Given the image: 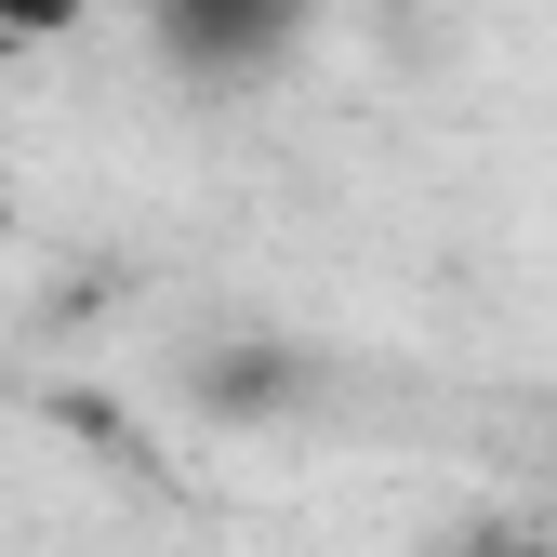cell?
I'll return each instance as SVG.
<instances>
[{
  "label": "cell",
  "instance_id": "obj_1",
  "mask_svg": "<svg viewBox=\"0 0 557 557\" xmlns=\"http://www.w3.org/2000/svg\"><path fill=\"white\" fill-rule=\"evenodd\" d=\"M293 14H306V0H160V27H173L199 66H252V53H278V40H293Z\"/></svg>",
  "mask_w": 557,
  "mask_h": 557
},
{
  "label": "cell",
  "instance_id": "obj_2",
  "mask_svg": "<svg viewBox=\"0 0 557 557\" xmlns=\"http://www.w3.org/2000/svg\"><path fill=\"white\" fill-rule=\"evenodd\" d=\"M451 557H557V531H518V518H492V531H465Z\"/></svg>",
  "mask_w": 557,
  "mask_h": 557
},
{
  "label": "cell",
  "instance_id": "obj_3",
  "mask_svg": "<svg viewBox=\"0 0 557 557\" xmlns=\"http://www.w3.org/2000/svg\"><path fill=\"white\" fill-rule=\"evenodd\" d=\"M53 27H81V0H0V40H53Z\"/></svg>",
  "mask_w": 557,
  "mask_h": 557
},
{
  "label": "cell",
  "instance_id": "obj_4",
  "mask_svg": "<svg viewBox=\"0 0 557 557\" xmlns=\"http://www.w3.org/2000/svg\"><path fill=\"white\" fill-rule=\"evenodd\" d=\"M0 239H14V173H0Z\"/></svg>",
  "mask_w": 557,
  "mask_h": 557
}]
</instances>
